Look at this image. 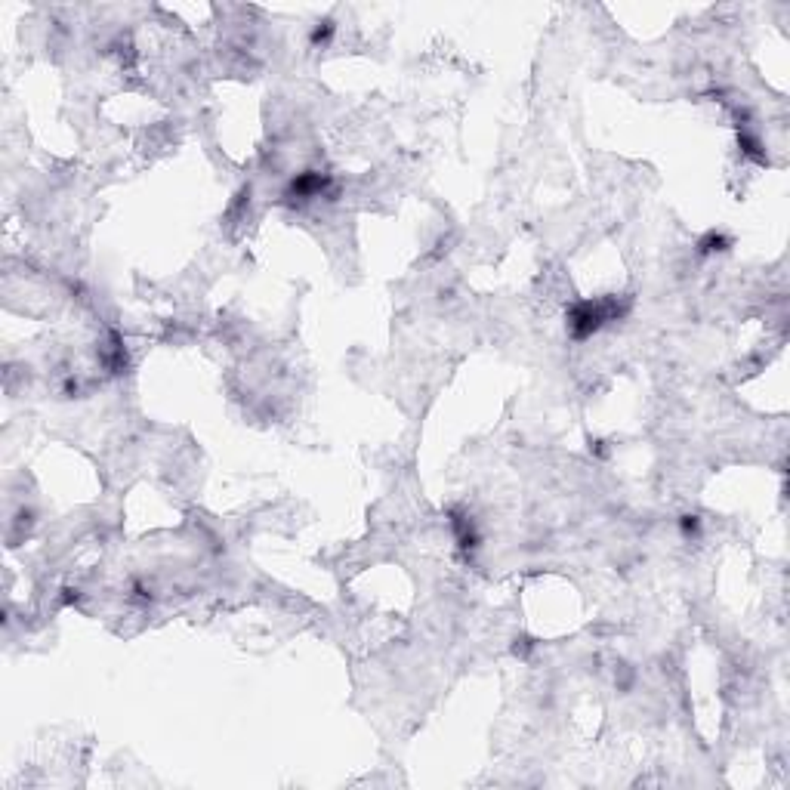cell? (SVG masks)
I'll list each match as a JSON object with an SVG mask.
<instances>
[{
    "label": "cell",
    "instance_id": "cell-1",
    "mask_svg": "<svg viewBox=\"0 0 790 790\" xmlns=\"http://www.w3.org/2000/svg\"><path fill=\"white\" fill-rule=\"evenodd\" d=\"M621 309H618V300H599V303H581V306H574L571 318H568V325L571 331L578 334V337H587L593 331H599L605 321H612L618 318Z\"/></svg>",
    "mask_w": 790,
    "mask_h": 790
}]
</instances>
